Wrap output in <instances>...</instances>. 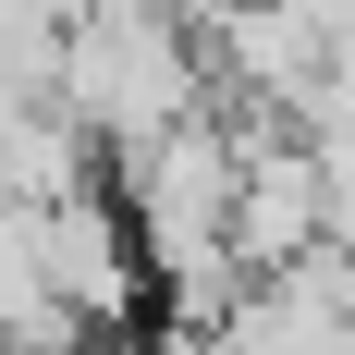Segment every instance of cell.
<instances>
[{
    "label": "cell",
    "instance_id": "1",
    "mask_svg": "<svg viewBox=\"0 0 355 355\" xmlns=\"http://www.w3.org/2000/svg\"><path fill=\"white\" fill-rule=\"evenodd\" d=\"M220 86L209 37H196V12L184 0H73V37H62V98L98 123V147L123 159V147L172 135V123H196Z\"/></svg>",
    "mask_w": 355,
    "mask_h": 355
},
{
    "label": "cell",
    "instance_id": "2",
    "mask_svg": "<svg viewBox=\"0 0 355 355\" xmlns=\"http://www.w3.org/2000/svg\"><path fill=\"white\" fill-rule=\"evenodd\" d=\"M37 245H49V282H62L73 319H98V331H135V306L159 294V270H147V233L123 196H62V209H37Z\"/></svg>",
    "mask_w": 355,
    "mask_h": 355
},
{
    "label": "cell",
    "instance_id": "3",
    "mask_svg": "<svg viewBox=\"0 0 355 355\" xmlns=\"http://www.w3.org/2000/svg\"><path fill=\"white\" fill-rule=\"evenodd\" d=\"M209 62L233 86V110H282L294 123L331 86V25L306 0H233V12H209Z\"/></svg>",
    "mask_w": 355,
    "mask_h": 355
},
{
    "label": "cell",
    "instance_id": "4",
    "mask_svg": "<svg viewBox=\"0 0 355 355\" xmlns=\"http://www.w3.org/2000/svg\"><path fill=\"white\" fill-rule=\"evenodd\" d=\"M98 184V123L73 98H25L0 110V196L12 209H62V196H86Z\"/></svg>",
    "mask_w": 355,
    "mask_h": 355
}]
</instances>
